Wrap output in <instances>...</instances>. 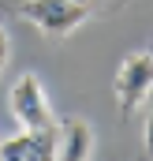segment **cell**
Returning <instances> with one entry per match:
<instances>
[{"label": "cell", "mask_w": 153, "mask_h": 161, "mask_svg": "<svg viewBox=\"0 0 153 161\" xmlns=\"http://www.w3.org/2000/svg\"><path fill=\"white\" fill-rule=\"evenodd\" d=\"M23 19L45 41L60 45V41L71 38L78 26H86L90 8L78 4V0H23Z\"/></svg>", "instance_id": "cell-1"}, {"label": "cell", "mask_w": 153, "mask_h": 161, "mask_svg": "<svg viewBox=\"0 0 153 161\" xmlns=\"http://www.w3.org/2000/svg\"><path fill=\"white\" fill-rule=\"evenodd\" d=\"M8 109L19 127L26 131H52L56 127V116H52V101L45 94V86L34 71H23L19 79L11 82L8 90Z\"/></svg>", "instance_id": "cell-2"}, {"label": "cell", "mask_w": 153, "mask_h": 161, "mask_svg": "<svg viewBox=\"0 0 153 161\" xmlns=\"http://www.w3.org/2000/svg\"><path fill=\"white\" fill-rule=\"evenodd\" d=\"M112 94L123 116L138 113L153 97V53L150 49L123 56V64L116 68V79H112Z\"/></svg>", "instance_id": "cell-3"}, {"label": "cell", "mask_w": 153, "mask_h": 161, "mask_svg": "<svg viewBox=\"0 0 153 161\" xmlns=\"http://www.w3.org/2000/svg\"><path fill=\"white\" fill-rule=\"evenodd\" d=\"M93 154V127L82 116H64L52 127V158L56 161H86Z\"/></svg>", "instance_id": "cell-4"}, {"label": "cell", "mask_w": 153, "mask_h": 161, "mask_svg": "<svg viewBox=\"0 0 153 161\" xmlns=\"http://www.w3.org/2000/svg\"><path fill=\"white\" fill-rule=\"evenodd\" d=\"M4 161H34V158H52V131H19L15 139L0 142Z\"/></svg>", "instance_id": "cell-5"}, {"label": "cell", "mask_w": 153, "mask_h": 161, "mask_svg": "<svg viewBox=\"0 0 153 161\" xmlns=\"http://www.w3.org/2000/svg\"><path fill=\"white\" fill-rule=\"evenodd\" d=\"M8 56H11V41H8V30L0 26V75H4V68H8Z\"/></svg>", "instance_id": "cell-6"}, {"label": "cell", "mask_w": 153, "mask_h": 161, "mask_svg": "<svg viewBox=\"0 0 153 161\" xmlns=\"http://www.w3.org/2000/svg\"><path fill=\"white\" fill-rule=\"evenodd\" d=\"M146 154L153 158V109H150V116H146Z\"/></svg>", "instance_id": "cell-7"}, {"label": "cell", "mask_w": 153, "mask_h": 161, "mask_svg": "<svg viewBox=\"0 0 153 161\" xmlns=\"http://www.w3.org/2000/svg\"><path fill=\"white\" fill-rule=\"evenodd\" d=\"M78 4H86V8H90V4H101V0H78Z\"/></svg>", "instance_id": "cell-8"}, {"label": "cell", "mask_w": 153, "mask_h": 161, "mask_svg": "<svg viewBox=\"0 0 153 161\" xmlns=\"http://www.w3.org/2000/svg\"><path fill=\"white\" fill-rule=\"evenodd\" d=\"M19 4H23V0H19Z\"/></svg>", "instance_id": "cell-9"}]
</instances>
